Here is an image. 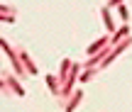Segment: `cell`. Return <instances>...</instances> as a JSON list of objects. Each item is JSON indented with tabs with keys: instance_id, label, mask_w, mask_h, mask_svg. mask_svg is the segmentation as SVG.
I'll use <instances>...</instances> for the list:
<instances>
[{
	"instance_id": "ba28073f",
	"label": "cell",
	"mask_w": 132,
	"mask_h": 112,
	"mask_svg": "<svg viewBox=\"0 0 132 112\" xmlns=\"http://www.w3.org/2000/svg\"><path fill=\"white\" fill-rule=\"evenodd\" d=\"M90 78H93V68H86V71H81V76H78V80H81V83H88Z\"/></svg>"
},
{
	"instance_id": "277c9868",
	"label": "cell",
	"mask_w": 132,
	"mask_h": 112,
	"mask_svg": "<svg viewBox=\"0 0 132 112\" xmlns=\"http://www.w3.org/2000/svg\"><path fill=\"white\" fill-rule=\"evenodd\" d=\"M127 37H130V27H127V22H125L120 29H115V34H113V42H110V44H115V46H118V44H120V42H125Z\"/></svg>"
},
{
	"instance_id": "5b68a950",
	"label": "cell",
	"mask_w": 132,
	"mask_h": 112,
	"mask_svg": "<svg viewBox=\"0 0 132 112\" xmlns=\"http://www.w3.org/2000/svg\"><path fill=\"white\" fill-rule=\"evenodd\" d=\"M100 17L105 22V29L115 34V22H113V15H110V7H100Z\"/></svg>"
},
{
	"instance_id": "30bf717a",
	"label": "cell",
	"mask_w": 132,
	"mask_h": 112,
	"mask_svg": "<svg viewBox=\"0 0 132 112\" xmlns=\"http://www.w3.org/2000/svg\"><path fill=\"white\" fill-rule=\"evenodd\" d=\"M118 5H122V0H110V3L105 5V7H118Z\"/></svg>"
},
{
	"instance_id": "9c48e42d",
	"label": "cell",
	"mask_w": 132,
	"mask_h": 112,
	"mask_svg": "<svg viewBox=\"0 0 132 112\" xmlns=\"http://www.w3.org/2000/svg\"><path fill=\"white\" fill-rule=\"evenodd\" d=\"M118 15H120V20H122V22H127V17H130V10L125 7V5H118Z\"/></svg>"
},
{
	"instance_id": "6da1fadb",
	"label": "cell",
	"mask_w": 132,
	"mask_h": 112,
	"mask_svg": "<svg viewBox=\"0 0 132 112\" xmlns=\"http://www.w3.org/2000/svg\"><path fill=\"white\" fill-rule=\"evenodd\" d=\"M17 54H20V61H22V66H24V71H27L29 76H37V66L32 63V59H29V54L24 51V49H20Z\"/></svg>"
},
{
	"instance_id": "8992f818",
	"label": "cell",
	"mask_w": 132,
	"mask_h": 112,
	"mask_svg": "<svg viewBox=\"0 0 132 112\" xmlns=\"http://www.w3.org/2000/svg\"><path fill=\"white\" fill-rule=\"evenodd\" d=\"M81 100H83V93H81V90H76V93H71L69 102H66V112H73V110H76V107L81 105Z\"/></svg>"
},
{
	"instance_id": "7a4b0ae2",
	"label": "cell",
	"mask_w": 132,
	"mask_h": 112,
	"mask_svg": "<svg viewBox=\"0 0 132 112\" xmlns=\"http://www.w3.org/2000/svg\"><path fill=\"white\" fill-rule=\"evenodd\" d=\"M5 85H7V90H12L15 95H20V98L24 95V88L17 83V78H15V76H5Z\"/></svg>"
},
{
	"instance_id": "3957f363",
	"label": "cell",
	"mask_w": 132,
	"mask_h": 112,
	"mask_svg": "<svg viewBox=\"0 0 132 112\" xmlns=\"http://www.w3.org/2000/svg\"><path fill=\"white\" fill-rule=\"evenodd\" d=\"M108 44H110V39H108V37H100L98 42H93V44L88 46V56H95V54H100L105 46H108Z\"/></svg>"
},
{
	"instance_id": "52a82bcc",
	"label": "cell",
	"mask_w": 132,
	"mask_h": 112,
	"mask_svg": "<svg viewBox=\"0 0 132 112\" xmlns=\"http://www.w3.org/2000/svg\"><path fill=\"white\" fill-rule=\"evenodd\" d=\"M47 88L52 90V95H61V83H59V78L56 76H47Z\"/></svg>"
}]
</instances>
